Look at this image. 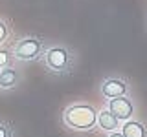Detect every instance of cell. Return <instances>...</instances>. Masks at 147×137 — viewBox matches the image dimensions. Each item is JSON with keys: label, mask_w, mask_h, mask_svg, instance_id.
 <instances>
[{"label": "cell", "mask_w": 147, "mask_h": 137, "mask_svg": "<svg viewBox=\"0 0 147 137\" xmlns=\"http://www.w3.org/2000/svg\"><path fill=\"white\" fill-rule=\"evenodd\" d=\"M109 112L112 113L118 121H129L134 112V106H132V100L127 97H116L110 99L109 102Z\"/></svg>", "instance_id": "3957f363"}, {"label": "cell", "mask_w": 147, "mask_h": 137, "mask_svg": "<svg viewBox=\"0 0 147 137\" xmlns=\"http://www.w3.org/2000/svg\"><path fill=\"white\" fill-rule=\"evenodd\" d=\"M0 137H9V130H7V126L0 124Z\"/></svg>", "instance_id": "8fae6325"}, {"label": "cell", "mask_w": 147, "mask_h": 137, "mask_svg": "<svg viewBox=\"0 0 147 137\" xmlns=\"http://www.w3.org/2000/svg\"><path fill=\"white\" fill-rule=\"evenodd\" d=\"M6 37H7V27H6V24H4L2 20H0V44L6 40Z\"/></svg>", "instance_id": "30bf717a"}, {"label": "cell", "mask_w": 147, "mask_h": 137, "mask_svg": "<svg viewBox=\"0 0 147 137\" xmlns=\"http://www.w3.org/2000/svg\"><path fill=\"white\" fill-rule=\"evenodd\" d=\"M42 46L37 39H22L20 42L15 46V57L20 59V61H33V59L39 57Z\"/></svg>", "instance_id": "7a4b0ae2"}, {"label": "cell", "mask_w": 147, "mask_h": 137, "mask_svg": "<svg viewBox=\"0 0 147 137\" xmlns=\"http://www.w3.org/2000/svg\"><path fill=\"white\" fill-rule=\"evenodd\" d=\"M13 61V55L6 51V49H0V70L2 68H9V64Z\"/></svg>", "instance_id": "9c48e42d"}, {"label": "cell", "mask_w": 147, "mask_h": 137, "mask_svg": "<svg viewBox=\"0 0 147 137\" xmlns=\"http://www.w3.org/2000/svg\"><path fill=\"white\" fill-rule=\"evenodd\" d=\"M119 134L123 137H147V128L138 121H125Z\"/></svg>", "instance_id": "8992f818"}, {"label": "cell", "mask_w": 147, "mask_h": 137, "mask_svg": "<svg viewBox=\"0 0 147 137\" xmlns=\"http://www.w3.org/2000/svg\"><path fill=\"white\" fill-rule=\"evenodd\" d=\"M109 137H123L121 134H119V132H112V134H110Z\"/></svg>", "instance_id": "7c38bea8"}, {"label": "cell", "mask_w": 147, "mask_h": 137, "mask_svg": "<svg viewBox=\"0 0 147 137\" xmlns=\"http://www.w3.org/2000/svg\"><path fill=\"white\" fill-rule=\"evenodd\" d=\"M118 122L119 121L109 112V110H101L98 113V124H99V128H103V130H107V132H116Z\"/></svg>", "instance_id": "52a82bcc"}, {"label": "cell", "mask_w": 147, "mask_h": 137, "mask_svg": "<svg viewBox=\"0 0 147 137\" xmlns=\"http://www.w3.org/2000/svg\"><path fill=\"white\" fill-rule=\"evenodd\" d=\"M64 124L74 130H90L98 122V112L90 104H74L64 112Z\"/></svg>", "instance_id": "6da1fadb"}, {"label": "cell", "mask_w": 147, "mask_h": 137, "mask_svg": "<svg viewBox=\"0 0 147 137\" xmlns=\"http://www.w3.org/2000/svg\"><path fill=\"white\" fill-rule=\"evenodd\" d=\"M18 80V75L13 68H4L0 70V88H13Z\"/></svg>", "instance_id": "ba28073f"}, {"label": "cell", "mask_w": 147, "mask_h": 137, "mask_svg": "<svg viewBox=\"0 0 147 137\" xmlns=\"http://www.w3.org/2000/svg\"><path fill=\"white\" fill-rule=\"evenodd\" d=\"M68 62H70V57H68V51L64 48H50L46 51V64L55 71L64 70Z\"/></svg>", "instance_id": "277c9868"}, {"label": "cell", "mask_w": 147, "mask_h": 137, "mask_svg": "<svg viewBox=\"0 0 147 137\" xmlns=\"http://www.w3.org/2000/svg\"><path fill=\"white\" fill-rule=\"evenodd\" d=\"M101 91L105 97L109 99H116V97H125L127 93V84L121 79H107L101 84Z\"/></svg>", "instance_id": "5b68a950"}]
</instances>
